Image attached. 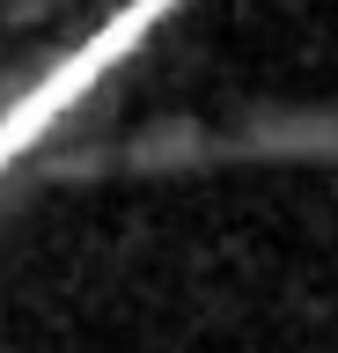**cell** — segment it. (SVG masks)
Instances as JSON below:
<instances>
[{
    "label": "cell",
    "instance_id": "obj_1",
    "mask_svg": "<svg viewBox=\"0 0 338 353\" xmlns=\"http://www.w3.org/2000/svg\"><path fill=\"white\" fill-rule=\"evenodd\" d=\"M177 8L184 0H111L96 22H81L67 44H52L30 74H15V81L0 88V184L15 176V162L30 148H45L52 132L147 44V30H162Z\"/></svg>",
    "mask_w": 338,
    "mask_h": 353
}]
</instances>
